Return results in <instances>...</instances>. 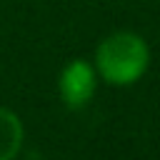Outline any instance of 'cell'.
I'll list each match as a JSON object with an SVG mask.
<instances>
[{
  "label": "cell",
  "mask_w": 160,
  "mask_h": 160,
  "mask_svg": "<svg viewBox=\"0 0 160 160\" xmlns=\"http://www.w3.org/2000/svg\"><path fill=\"white\" fill-rule=\"evenodd\" d=\"M100 75L112 85L135 82L150 62V50L145 40L135 32H115L105 38L95 55Z\"/></svg>",
  "instance_id": "obj_1"
},
{
  "label": "cell",
  "mask_w": 160,
  "mask_h": 160,
  "mask_svg": "<svg viewBox=\"0 0 160 160\" xmlns=\"http://www.w3.org/2000/svg\"><path fill=\"white\" fill-rule=\"evenodd\" d=\"M95 92V70L85 60H70L60 72V98L68 108H82Z\"/></svg>",
  "instance_id": "obj_2"
},
{
  "label": "cell",
  "mask_w": 160,
  "mask_h": 160,
  "mask_svg": "<svg viewBox=\"0 0 160 160\" xmlns=\"http://www.w3.org/2000/svg\"><path fill=\"white\" fill-rule=\"evenodd\" d=\"M22 145V125L15 112L0 108V160H12Z\"/></svg>",
  "instance_id": "obj_3"
}]
</instances>
